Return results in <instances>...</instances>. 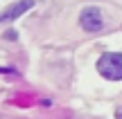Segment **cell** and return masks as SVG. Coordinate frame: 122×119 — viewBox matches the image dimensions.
Wrapping results in <instances>:
<instances>
[{
  "mask_svg": "<svg viewBox=\"0 0 122 119\" xmlns=\"http://www.w3.org/2000/svg\"><path fill=\"white\" fill-rule=\"evenodd\" d=\"M79 25H81L84 31H100L102 27H104L102 11L97 7H86L81 13H79Z\"/></svg>",
  "mask_w": 122,
  "mask_h": 119,
  "instance_id": "2",
  "label": "cell"
},
{
  "mask_svg": "<svg viewBox=\"0 0 122 119\" xmlns=\"http://www.w3.org/2000/svg\"><path fill=\"white\" fill-rule=\"evenodd\" d=\"M97 72L109 81L122 79V54L120 52H106L97 61Z\"/></svg>",
  "mask_w": 122,
  "mask_h": 119,
  "instance_id": "1",
  "label": "cell"
},
{
  "mask_svg": "<svg viewBox=\"0 0 122 119\" xmlns=\"http://www.w3.org/2000/svg\"><path fill=\"white\" fill-rule=\"evenodd\" d=\"M32 7H34V0H20V2H14L11 7H7L2 13H0V22H2V20H16V18H20L25 11H30Z\"/></svg>",
  "mask_w": 122,
  "mask_h": 119,
  "instance_id": "3",
  "label": "cell"
},
{
  "mask_svg": "<svg viewBox=\"0 0 122 119\" xmlns=\"http://www.w3.org/2000/svg\"><path fill=\"white\" fill-rule=\"evenodd\" d=\"M7 38L9 40H16V31H7Z\"/></svg>",
  "mask_w": 122,
  "mask_h": 119,
  "instance_id": "4",
  "label": "cell"
}]
</instances>
